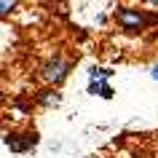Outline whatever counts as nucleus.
I'll return each mask as SVG.
<instances>
[{"instance_id":"f257e3e1","label":"nucleus","mask_w":158,"mask_h":158,"mask_svg":"<svg viewBox=\"0 0 158 158\" xmlns=\"http://www.w3.org/2000/svg\"><path fill=\"white\" fill-rule=\"evenodd\" d=\"M115 24L126 35H142L158 27V8L145 11V8H131V6H118L115 8Z\"/></svg>"},{"instance_id":"f03ea898","label":"nucleus","mask_w":158,"mask_h":158,"mask_svg":"<svg viewBox=\"0 0 158 158\" xmlns=\"http://www.w3.org/2000/svg\"><path fill=\"white\" fill-rule=\"evenodd\" d=\"M73 67H75V62L70 56H64V54H54V56H48L40 67H38V75H40V81L46 86H56V89H59V86L70 78Z\"/></svg>"},{"instance_id":"7ed1b4c3","label":"nucleus","mask_w":158,"mask_h":158,"mask_svg":"<svg viewBox=\"0 0 158 158\" xmlns=\"http://www.w3.org/2000/svg\"><path fill=\"white\" fill-rule=\"evenodd\" d=\"M40 142V134L35 131V129H27V131H8L6 137H3V145L11 150V153H30V150L35 148Z\"/></svg>"},{"instance_id":"20e7f679","label":"nucleus","mask_w":158,"mask_h":158,"mask_svg":"<svg viewBox=\"0 0 158 158\" xmlns=\"http://www.w3.org/2000/svg\"><path fill=\"white\" fill-rule=\"evenodd\" d=\"M35 105L43 110H51V107H59L62 105V91H59L56 86H46L40 91L35 94Z\"/></svg>"},{"instance_id":"39448f33","label":"nucleus","mask_w":158,"mask_h":158,"mask_svg":"<svg viewBox=\"0 0 158 158\" xmlns=\"http://www.w3.org/2000/svg\"><path fill=\"white\" fill-rule=\"evenodd\" d=\"M86 91L91 97H102V99H113L115 97V89L110 86V81H89Z\"/></svg>"},{"instance_id":"423d86ee","label":"nucleus","mask_w":158,"mask_h":158,"mask_svg":"<svg viewBox=\"0 0 158 158\" xmlns=\"http://www.w3.org/2000/svg\"><path fill=\"white\" fill-rule=\"evenodd\" d=\"M113 75H115L113 67H99V64L89 67V81H110Z\"/></svg>"},{"instance_id":"0eeeda50","label":"nucleus","mask_w":158,"mask_h":158,"mask_svg":"<svg viewBox=\"0 0 158 158\" xmlns=\"http://www.w3.org/2000/svg\"><path fill=\"white\" fill-rule=\"evenodd\" d=\"M11 113H14V118H27L30 113H32V102H22V99H16L14 105H11Z\"/></svg>"},{"instance_id":"6e6552de","label":"nucleus","mask_w":158,"mask_h":158,"mask_svg":"<svg viewBox=\"0 0 158 158\" xmlns=\"http://www.w3.org/2000/svg\"><path fill=\"white\" fill-rule=\"evenodd\" d=\"M19 8V0H0V19H8Z\"/></svg>"},{"instance_id":"1a4fd4ad","label":"nucleus","mask_w":158,"mask_h":158,"mask_svg":"<svg viewBox=\"0 0 158 158\" xmlns=\"http://www.w3.org/2000/svg\"><path fill=\"white\" fill-rule=\"evenodd\" d=\"M150 78H153V81H158V62H153V64H150Z\"/></svg>"},{"instance_id":"9d476101","label":"nucleus","mask_w":158,"mask_h":158,"mask_svg":"<svg viewBox=\"0 0 158 158\" xmlns=\"http://www.w3.org/2000/svg\"><path fill=\"white\" fill-rule=\"evenodd\" d=\"M142 3H148V6H153V8H158V0H142Z\"/></svg>"}]
</instances>
